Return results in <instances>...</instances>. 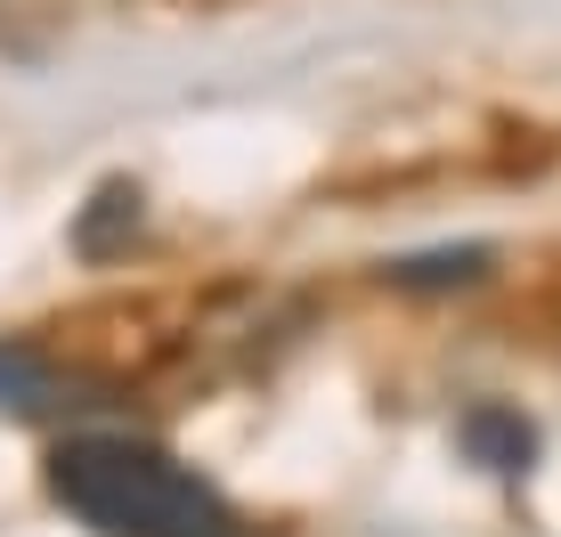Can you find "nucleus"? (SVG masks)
<instances>
[{"instance_id": "2", "label": "nucleus", "mask_w": 561, "mask_h": 537, "mask_svg": "<svg viewBox=\"0 0 561 537\" xmlns=\"http://www.w3.org/2000/svg\"><path fill=\"white\" fill-rule=\"evenodd\" d=\"M489 244H448V253H408L382 268V285H399V294H448V285H480L489 277Z\"/></svg>"}, {"instance_id": "4", "label": "nucleus", "mask_w": 561, "mask_h": 537, "mask_svg": "<svg viewBox=\"0 0 561 537\" xmlns=\"http://www.w3.org/2000/svg\"><path fill=\"white\" fill-rule=\"evenodd\" d=\"M463 448H472L489 472H520L529 448H537V432L520 424L513 408H472V415H463Z\"/></svg>"}, {"instance_id": "1", "label": "nucleus", "mask_w": 561, "mask_h": 537, "mask_svg": "<svg viewBox=\"0 0 561 537\" xmlns=\"http://www.w3.org/2000/svg\"><path fill=\"white\" fill-rule=\"evenodd\" d=\"M49 489L99 537H253L211 481H196L154 439H123V432L66 439L49 456Z\"/></svg>"}, {"instance_id": "3", "label": "nucleus", "mask_w": 561, "mask_h": 537, "mask_svg": "<svg viewBox=\"0 0 561 537\" xmlns=\"http://www.w3.org/2000/svg\"><path fill=\"white\" fill-rule=\"evenodd\" d=\"M130 237H139V187H130V180H106L99 196H90V213L73 220V244H82L90 261H106V253H123Z\"/></svg>"}, {"instance_id": "5", "label": "nucleus", "mask_w": 561, "mask_h": 537, "mask_svg": "<svg viewBox=\"0 0 561 537\" xmlns=\"http://www.w3.org/2000/svg\"><path fill=\"white\" fill-rule=\"evenodd\" d=\"M49 391H57L49 358L25 351V342H0V408H42Z\"/></svg>"}]
</instances>
